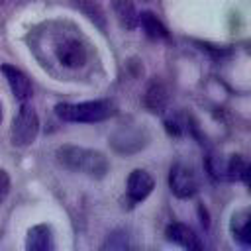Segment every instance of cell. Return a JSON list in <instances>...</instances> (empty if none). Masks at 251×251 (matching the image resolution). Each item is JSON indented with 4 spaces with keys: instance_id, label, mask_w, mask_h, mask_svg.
I'll list each match as a JSON object with an SVG mask.
<instances>
[{
    "instance_id": "13",
    "label": "cell",
    "mask_w": 251,
    "mask_h": 251,
    "mask_svg": "<svg viewBox=\"0 0 251 251\" xmlns=\"http://www.w3.org/2000/svg\"><path fill=\"white\" fill-rule=\"evenodd\" d=\"M112 10H114L118 22L126 29H135L137 27L139 12L135 10V6H133L131 0H112Z\"/></svg>"
},
{
    "instance_id": "12",
    "label": "cell",
    "mask_w": 251,
    "mask_h": 251,
    "mask_svg": "<svg viewBox=\"0 0 251 251\" xmlns=\"http://www.w3.org/2000/svg\"><path fill=\"white\" fill-rule=\"evenodd\" d=\"M143 102L145 106L151 110V112H163L167 102H169V90L163 82L159 80H153L147 90H145V96H143Z\"/></svg>"
},
{
    "instance_id": "11",
    "label": "cell",
    "mask_w": 251,
    "mask_h": 251,
    "mask_svg": "<svg viewBox=\"0 0 251 251\" xmlns=\"http://www.w3.org/2000/svg\"><path fill=\"white\" fill-rule=\"evenodd\" d=\"M229 229H231L233 239H235L239 245L249 247V245H251V212H249L247 208L237 210V212L231 216Z\"/></svg>"
},
{
    "instance_id": "2",
    "label": "cell",
    "mask_w": 251,
    "mask_h": 251,
    "mask_svg": "<svg viewBox=\"0 0 251 251\" xmlns=\"http://www.w3.org/2000/svg\"><path fill=\"white\" fill-rule=\"evenodd\" d=\"M57 163L73 173H82L94 178H102L108 173V159L104 153L86 149V147H76V145H61L55 153Z\"/></svg>"
},
{
    "instance_id": "5",
    "label": "cell",
    "mask_w": 251,
    "mask_h": 251,
    "mask_svg": "<svg viewBox=\"0 0 251 251\" xmlns=\"http://www.w3.org/2000/svg\"><path fill=\"white\" fill-rule=\"evenodd\" d=\"M169 188L176 198H192L198 192V176L186 163H175L169 173Z\"/></svg>"
},
{
    "instance_id": "10",
    "label": "cell",
    "mask_w": 251,
    "mask_h": 251,
    "mask_svg": "<svg viewBox=\"0 0 251 251\" xmlns=\"http://www.w3.org/2000/svg\"><path fill=\"white\" fill-rule=\"evenodd\" d=\"M165 233H167V239L169 241H173V243H176V245H180L184 249H202V241L198 239V235L194 233V229L188 227V226H184V224L175 222V224H171L167 227Z\"/></svg>"
},
{
    "instance_id": "14",
    "label": "cell",
    "mask_w": 251,
    "mask_h": 251,
    "mask_svg": "<svg viewBox=\"0 0 251 251\" xmlns=\"http://www.w3.org/2000/svg\"><path fill=\"white\" fill-rule=\"evenodd\" d=\"M137 25H141L151 39H169V29L153 12H141L137 18Z\"/></svg>"
},
{
    "instance_id": "7",
    "label": "cell",
    "mask_w": 251,
    "mask_h": 251,
    "mask_svg": "<svg viewBox=\"0 0 251 251\" xmlns=\"http://www.w3.org/2000/svg\"><path fill=\"white\" fill-rule=\"evenodd\" d=\"M110 141L120 153H135L145 145V135L137 127H120Z\"/></svg>"
},
{
    "instance_id": "3",
    "label": "cell",
    "mask_w": 251,
    "mask_h": 251,
    "mask_svg": "<svg viewBox=\"0 0 251 251\" xmlns=\"http://www.w3.org/2000/svg\"><path fill=\"white\" fill-rule=\"evenodd\" d=\"M114 104L110 100H88V102H63L55 106V114L63 122H75V124H96L104 122L114 116Z\"/></svg>"
},
{
    "instance_id": "1",
    "label": "cell",
    "mask_w": 251,
    "mask_h": 251,
    "mask_svg": "<svg viewBox=\"0 0 251 251\" xmlns=\"http://www.w3.org/2000/svg\"><path fill=\"white\" fill-rule=\"evenodd\" d=\"M49 53L63 71H80L88 65L90 49L80 33L59 29L47 37Z\"/></svg>"
},
{
    "instance_id": "17",
    "label": "cell",
    "mask_w": 251,
    "mask_h": 251,
    "mask_svg": "<svg viewBox=\"0 0 251 251\" xmlns=\"http://www.w3.org/2000/svg\"><path fill=\"white\" fill-rule=\"evenodd\" d=\"M8 192H10V176L4 169H0V204H4Z\"/></svg>"
},
{
    "instance_id": "9",
    "label": "cell",
    "mask_w": 251,
    "mask_h": 251,
    "mask_svg": "<svg viewBox=\"0 0 251 251\" xmlns=\"http://www.w3.org/2000/svg\"><path fill=\"white\" fill-rule=\"evenodd\" d=\"M25 249L27 251H53L55 241H53V231L47 224H37L27 229L25 235Z\"/></svg>"
},
{
    "instance_id": "18",
    "label": "cell",
    "mask_w": 251,
    "mask_h": 251,
    "mask_svg": "<svg viewBox=\"0 0 251 251\" xmlns=\"http://www.w3.org/2000/svg\"><path fill=\"white\" fill-rule=\"evenodd\" d=\"M0 122H2V108H0Z\"/></svg>"
},
{
    "instance_id": "4",
    "label": "cell",
    "mask_w": 251,
    "mask_h": 251,
    "mask_svg": "<svg viewBox=\"0 0 251 251\" xmlns=\"http://www.w3.org/2000/svg\"><path fill=\"white\" fill-rule=\"evenodd\" d=\"M20 110L12 120V143L18 147H27L35 141L37 133H39V118L35 114V110L31 106H27V102H20Z\"/></svg>"
},
{
    "instance_id": "15",
    "label": "cell",
    "mask_w": 251,
    "mask_h": 251,
    "mask_svg": "<svg viewBox=\"0 0 251 251\" xmlns=\"http://www.w3.org/2000/svg\"><path fill=\"white\" fill-rule=\"evenodd\" d=\"M194 126H190V118L186 114H182L180 110H171L169 114H165V129L175 135V137H180V135H186L192 131Z\"/></svg>"
},
{
    "instance_id": "8",
    "label": "cell",
    "mask_w": 251,
    "mask_h": 251,
    "mask_svg": "<svg viewBox=\"0 0 251 251\" xmlns=\"http://www.w3.org/2000/svg\"><path fill=\"white\" fill-rule=\"evenodd\" d=\"M2 73H4V76H6V80H8V84H10L12 94H14L20 102H27V100L31 98L33 90H31V82H29V78L25 76V73H22V71H20L18 67H14V65H2Z\"/></svg>"
},
{
    "instance_id": "16",
    "label": "cell",
    "mask_w": 251,
    "mask_h": 251,
    "mask_svg": "<svg viewBox=\"0 0 251 251\" xmlns=\"http://www.w3.org/2000/svg\"><path fill=\"white\" fill-rule=\"evenodd\" d=\"M226 171H227V180H241V182L249 184V173H251V169H249V163L241 155H231L227 159Z\"/></svg>"
},
{
    "instance_id": "6",
    "label": "cell",
    "mask_w": 251,
    "mask_h": 251,
    "mask_svg": "<svg viewBox=\"0 0 251 251\" xmlns=\"http://www.w3.org/2000/svg\"><path fill=\"white\" fill-rule=\"evenodd\" d=\"M153 186H155V180L147 171H143V169L131 171L129 176H127V184H126V194H127L129 206H135V204L143 202L151 194Z\"/></svg>"
}]
</instances>
